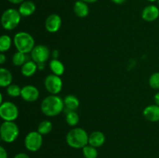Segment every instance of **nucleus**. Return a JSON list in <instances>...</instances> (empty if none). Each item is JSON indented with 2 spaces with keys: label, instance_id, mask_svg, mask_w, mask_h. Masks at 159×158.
Here are the masks:
<instances>
[{
  "label": "nucleus",
  "instance_id": "b1692460",
  "mask_svg": "<svg viewBox=\"0 0 159 158\" xmlns=\"http://www.w3.org/2000/svg\"><path fill=\"white\" fill-rule=\"evenodd\" d=\"M66 122L71 126H75L79 122V116L77 112L75 111H71L67 112L66 114Z\"/></svg>",
  "mask_w": 159,
  "mask_h": 158
},
{
  "label": "nucleus",
  "instance_id": "473e14b6",
  "mask_svg": "<svg viewBox=\"0 0 159 158\" xmlns=\"http://www.w3.org/2000/svg\"><path fill=\"white\" fill-rule=\"evenodd\" d=\"M112 1H113L114 3H116V4L120 5V4H123L126 0H112Z\"/></svg>",
  "mask_w": 159,
  "mask_h": 158
},
{
  "label": "nucleus",
  "instance_id": "0eeeda50",
  "mask_svg": "<svg viewBox=\"0 0 159 158\" xmlns=\"http://www.w3.org/2000/svg\"><path fill=\"white\" fill-rule=\"evenodd\" d=\"M43 135L38 131H32L26 135L25 138V147L28 150L36 152L41 147L43 143Z\"/></svg>",
  "mask_w": 159,
  "mask_h": 158
},
{
  "label": "nucleus",
  "instance_id": "72a5a7b5",
  "mask_svg": "<svg viewBox=\"0 0 159 158\" xmlns=\"http://www.w3.org/2000/svg\"><path fill=\"white\" fill-rule=\"evenodd\" d=\"M82 1L85 2L86 3H93V2H96L97 0H82Z\"/></svg>",
  "mask_w": 159,
  "mask_h": 158
},
{
  "label": "nucleus",
  "instance_id": "423d86ee",
  "mask_svg": "<svg viewBox=\"0 0 159 158\" xmlns=\"http://www.w3.org/2000/svg\"><path fill=\"white\" fill-rule=\"evenodd\" d=\"M19 109L16 105L11 102H2L0 105V116L4 121H12L17 119Z\"/></svg>",
  "mask_w": 159,
  "mask_h": 158
},
{
  "label": "nucleus",
  "instance_id": "7ed1b4c3",
  "mask_svg": "<svg viewBox=\"0 0 159 158\" xmlns=\"http://www.w3.org/2000/svg\"><path fill=\"white\" fill-rule=\"evenodd\" d=\"M14 45L17 51L28 54L34 48V39L30 33L26 32H19L14 36Z\"/></svg>",
  "mask_w": 159,
  "mask_h": 158
},
{
  "label": "nucleus",
  "instance_id": "a878e982",
  "mask_svg": "<svg viewBox=\"0 0 159 158\" xmlns=\"http://www.w3.org/2000/svg\"><path fill=\"white\" fill-rule=\"evenodd\" d=\"M21 90L22 88H20L17 85L11 84L9 86L7 87V94L10 97L16 98L21 95Z\"/></svg>",
  "mask_w": 159,
  "mask_h": 158
},
{
  "label": "nucleus",
  "instance_id": "5701e85b",
  "mask_svg": "<svg viewBox=\"0 0 159 158\" xmlns=\"http://www.w3.org/2000/svg\"><path fill=\"white\" fill-rule=\"evenodd\" d=\"M12 45V40L8 35H2L0 37V51L4 53L9 50Z\"/></svg>",
  "mask_w": 159,
  "mask_h": 158
},
{
  "label": "nucleus",
  "instance_id": "aec40b11",
  "mask_svg": "<svg viewBox=\"0 0 159 158\" xmlns=\"http://www.w3.org/2000/svg\"><path fill=\"white\" fill-rule=\"evenodd\" d=\"M49 66L53 74H55V75L61 76L65 72V66L62 64V62H61L57 59H53L52 60H51Z\"/></svg>",
  "mask_w": 159,
  "mask_h": 158
},
{
  "label": "nucleus",
  "instance_id": "6e6552de",
  "mask_svg": "<svg viewBox=\"0 0 159 158\" xmlns=\"http://www.w3.org/2000/svg\"><path fill=\"white\" fill-rule=\"evenodd\" d=\"M44 85L47 91L52 94H57L61 91L63 83L60 76L50 74L45 78Z\"/></svg>",
  "mask_w": 159,
  "mask_h": 158
},
{
  "label": "nucleus",
  "instance_id": "9d476101",
  "mask_svg": "<svg viewBox=\"0 0 159 158\" xmlns=\"http://www.w3.org/2000/svg\"><path fill=\"white\" fill-rule=\"evenodd\" d=\"M61 24V18L57 14H51L45 21V27L50 33L57 32L60 29Z\"/></svg>",
  "mask_w": 159,
  "mask_h": 158
},
{
  "label": "nucleus",
  "instance_id": "bb28decb",
  "mask_svg": "<svg viewBox=\"0 0 159 158\" xmlns=\"http://www.w3.org/2000/svg\"><path fill=\"white\" fill-rule=\"evenodd\" d=\"M149 85L154 89H159V72H155L151 75Z\"/></svg>",
  "mask_w": 159,
  "mask_h": 158
},
{
  "label": "nucleus",
  "instance_id": "f704fd0d",
  "mask_svg": "<svg viewBox=\"0 0 159 158\" xmlns=\"http://www.w3.org/2000/svg\"><path fill=\"white\" fill-rule=\"evenodd\" d=\"M148 1H149V2H155V1H157V0H148Z\"/></svg>",
  "mask_w": 159,
  "mask_h": 158
},
{
  "label": "nucleus",
  "instance_id": "f257e3e1",
  "mask_svg": "<svg viewBox=\"0 0 159 158\" xmlns=\"http://www.w3.org/2000/svg\"><path fill=\"white\" fill-rule=\"evenodd\" d=\"M40 108L45 116L50 117L56 116L65 108L64 100L56 94L48 96L42 101Z\"/></svg>",
  "mask_w": 159,
  "mask_h": 158
},
{
  "label": "nucleus",
  "instance_id": "2f4dec72",
  "mask_svg": "<svg viewBox=\"0 0 159 158\" xmlns=\"http://www.w3.org/2000/svg\"><path fill=\"white\" fill-rule=\"evenodd\" d=\"M154 99H155V104H156L157 105H158V106H159V92L155 94V97H154Z\"/></svg>",
  "mask_w": 159,
  "mask_h": 158
},
{
  "label": "nucleus",
  "instance_id": "4be33fe9",
  "mask_svg": "<svg viewBox=\"0 0 159 158\" xmlns=\"http://www.w3.org/2000/svg\"><path fill=\"white\" fill-rule=\"evenodd\" d=\"M12 61L15 66H23L26 62V55L24 53L17 51L12 56Z\"/></svg>",
  "mask_w": 159,
  "mask_h": 158
},
{
  "label": "nucleus",
  "instance_id": "7c9ffc66",
  "mask_svg": "<svg viewBox=\"0 0 159 158\" xmlns=\"http://www.w3.org/2000/svg\"><path fill=\"white\" fill-rule=\"evenodd\" d=\"M8 1L12 4H20V3H23L25 0H8Z\"/></svg>",
  "mask_w": 159,
  "mask_h": 158
},
{
  "label": "nucleus",
  "instance_id": "c9c22d12",
  "mask_svg": "<svg viewBox=\"0 0 159 158\" xmlns=\"http://www.w3.org/2000/svg\"><path fill=\"white\" fill-rule=\"evenodd\" d=\"M158 5H159V0H158Z\"/></svg>",
  "mask_w": 159,
  "mask_h": 158
},
{
  "label": "nucleus",
  "instance_id": "a211bd4d",
  "mask_svg": "<svg viewBox=\"0 0 159 158\" xmlns=\"http://www.w3.org/2000/svg\"><path fill=\"white\" fill-rule=\"evenodd\" d=\"M38 68V65L34 60H28L21 68L22 74L25 77H31L34 75Z\"/></svg>",
  "mask_w": 159,
  "mask_h": 158
},
{
  "label": "nucleus",
  "instance_id": "cd10ccee",
  "mask_svg": "<svg viewBox=\"0 0 159 158\" xmlns=\"http://www.w3.org/2000/svg\"><path fill=\"white\" fill-rule=\"evenodd\" d=\"M0 158H7V152L2 147H0Z\"/></svg>",
  "mask_w": 159,
  "mask_h": 158
},
{
  "label": "nucleus",
  "instance_id": "20e7f679",
  "mask_svg": "<svg viewBox=\"0 0 159 158\" xmlns=\"http://www.w3.org/2000/svg\"><path fill=\"white\" fill-rule=\"evenodd\" d=\"M20 133L19 127L15 122L12 121H5L0 127V136L2 140L5 143L14 142L17 139Z\"/></svg>",
  "mask_w": 159,
  "mask_h": 158
},
{
  "label": "nucleus",
  "instance_id": "2eb2a0df",
  "mask_svg": "<svg viewBox=\"0 0 159 158\" xmlns=\"http://www.w3.org/2000/svg\"><path fill=\"white\" fill-rule=\"evenodd\" d=\"M74 12L78 17L84 18L89 15V6L86 2L82 1V0H79L75 3Z\"/></svg>",
  "mask_w": 159,
  "mask_h": 158
},
{
  "label": "nucleus",
  "instance_id": "393cba45",
  "mask_svg": "<svg viewBox=\"0 0 159 158\" xmlns=\"http://www.w3.org/2000/svg\"><path fill=\"white\" fill-rule=\"evenodd\" d=\"M83 149V155L85 158H96L98 156V152L96 147L93 146H85Z\"/></svg>",
  "mask_w": 159,
  "mask_h": 158
},
{
  "label": "nucleus",
  "instance_id": "f8f14e48",
  "mask_svg": "<svg viewBox=\"0 0 159 158\" xmlns=\"http://www.w3.org/2000/svg\"><path fill=\"white\" fill-rule=\"evenodd\" d=\"M141 16L144 20L147 22H153L159 16V9L154 5L148 6L143 9Z\"/></svg>",
  "mask_w": 159,
  "mask_h": 158
},
{
  "label": "nucleus",
  "instance_id": "4468645a",
  "mask_svg": "<svg viewBox=\"0 0 159 158\" xmlns=\"http://www.w3.org/2000/svg\"><path fill=\"white\" fill-rule=\"evenodd\" d=\"M105 141V135L100 131H95L89 136V143L96 148L103 145Z\"/></svg>",
  "mask_w": 159,
  "mask_h": 158
},
{
  "label": "nucleus",
  "instance_id": "c85d7f7f",
  "mask_svg": "<svg viewBox=\"0 0 159 158\" xmlns=\"http://www.w3.org/2000/svg\"><path fill=\"white\" fill-rule=\"evenodd\" d=\"M14 158H30V157L27 154H26V153H18V154L16 155L15 157Z\"/></svg>",
  "mask_w": 159,
  "mask_h": 158
},
{
  "label": "nucleus",
  "instance_id": "9b49d317",
  "mask_svg": "<svg viewBox=\"0 0 159 158\" xmlns=\"http://www.w3.org/2000/svg\"><path fill=\"white\" fill-rule=\"evenodd\" d=\"M39 90L34 85H26L21 90V97L26 102H35L39 98Z\"/></svg>",
  "mask_w": 159,
  "mask_h": 158
},
{
  "label": "nucleus",
  "instance_id": "ddd939ff",
  "mask_svg": "<svg viewBox=\"0 0 159 158\" xmlns=\"http://www.w3.org/2000/svg\"><path fill=\"white\" fill-rule=\"evenodd\" d=\"M144 118L150 122H158L159 121V106L157 105H148L144 108L143 112Z\"/></svg>",
  "mask_w": 159,
  "mask_h": 158
},
{
  "label": "nucleus",
  "instance_id": "f3484780",
  "mask_svg": "<svg viewBox=\"0 0 159 158\" xmlns=\"http://www.w3.org/2000/svg\"><path fill=\"white\" fill-rule=\"evenodd\" d=\"M64 104H65V108L67 112H68L75 111L79 108V100L76 96L69 94V95L65 96L64 99Z\"/></svg>",
  "mask_w": 159,
  "mask_h": 158
},
{
  "label": "nucleus",
  "instance_id": "f03ea898",
  "mask_svg": "<svg viewBox=\"0 0 159 158\" xmlns=\"http://www.w3.org/2000/svg\"><path fill=\"white\" fill-rule=\"evenodd\" d=\"M66 142L72 148H84L89 143V135L82 128L72 129L67 134Z\"/></svg>",
  "mask_w": 159,
  "mask_h": 158
},
{
  "label": "nucleus",
  "instance_id": "dca6fc26",
  "mask_svg": "<svg viewBox=\"0 0 159 158\" xmlns=\"http://www.w3.org/2000/svg\"><path fill=\"white\" fill-rule=\"evenodd\" d=\"M36 10V6L32 1H24L21 3L20 8H19V12L22 16H30Z\"/></svg>",
  "mask_w": 159,
  "mask_h": 158
},
{
  "label": "nucleus",
  "instance_id": "1a4fd4ad",
  "mask_svg": "<svg viewBox=\"0 0 159 158\" xmlns=\"http://www.w3.org/2000/svg\"><path fill=\"white\" fill-rule=\"evenodd\" d=\"M31 57L34 62L38 64H43L49 59L50 50L45 45H37L34 46L31 51Z\"/></svg>",
  "mask_w": 159,
  "mask_h": 158
},
{
  "label": "nucleus",
  "instance_id": "6ab92c4d",
  "mask_svg": "<svg viewBox=\"0 0 159 158\" xmlns=\"http://www.w3.org/2000/svg\"><path fill=\"white\" fill-rule=\"evenodd\" d=\"M12 75L9 70L2 68L0 69V86L5 88L12 84Z\"/></svg>",
  "mask_w": 159,
  "mask_h": 158
},
{
  "label": "nucleus",
  "instance_id": "39448f33",
  "mask_svg": "<svg viewBox=\"0 0 159 158\" xmlns=\"http://www.w3.org/2000/svg\"><path fill=\"white\" fill-rule=\"evenodd\" d=\"M21 16L19 10L15 9H6L2 15V26L6 30H12L15 29L20 23Z\"/></svg>",
  "mask_w": 159,
  "mask_h": 158
},
{
  "label": "nucleus",
  "instance_id": "c756f323",
  "mask_svg": "<svg viewBox=\"0 0 159 158\" xmlns=\"http://www.w3.org/2000/svg\"><path fill=\"white\" fill-rule=\"evenodd\" d=\"M6 55H5L3 53H1V54H0V64H3L6 62Z\"/></svg>",
  "mask_w": 159,
  "mask_h": 158
},
{
  "label": "nucleus",
  "instance_id": "412c9836",
  "mask_svg": "<svg viewBox=\"0 0 159 158\" xmlns=\"http://www.w3.org/2000/svg\"><path fill=\"white\" fill-rule=\"evenodd\" d=\"M53 125L50 121L43 120L40 122L37 128V131L41 135H47L52 130Z\"/></svg>",
  "mask_w": 159,
  "mask_h": 158
}]
</instances>
